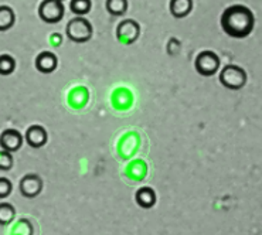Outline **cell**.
Masks as SVG:
<instances>
[{"label":"cell","mask_w":262,"mask_h":235,"mask_svg":"<svg viewBox=\"0 0 262 235\" xmlns=\"http://www.w3.org/2000/svg\"><path fill=\"white\" fill-rule=\"evenodd\" d=\"M221 29L227 36L232 38H245L254 30L255 17L248 7L243 5H234L227 7L221 14Z\"/></svg>","instance_id":"1"},{"label":"cell","mask_w":262,"mask_h":235,"mask_svg":"<svg viewBox=\"0 0 262 235\" xmlns=\"http://www.w3.org/2000/svg\"><path fill=\"white\" fill-rule=\"evenodd\" d=\"M66 33L71 41L86 42L91 40L94 29H92L91 23L84 16H77L67 23Z\"/></svg>","instance_id":"2"},{"label":"cell","mask_w":262,"mask_h":235,"mask_svg":"<svg viewBox=\"0 0 262 235\" xmlns=\"http://www.w3.org/2000/svg\"><path fill=\"white\" fill-rule=\"evenodd\" d=\"M220 82L228 90H241L247 84V73L241 67L228 64L220 73Z\"/></svg>","instance_id":"3"},{"label":"cell","mask_w":262,"mask_h":235,"mask_svg":"<svg viewBox=\"0 0 262 235\" xmlns=\"http://www.w3.org/2000/svg\"><path fill=\"white\" fill-rule=\"evenodd\" d=\"M195 71L203 77H211L219 71L220 57L214 51H201L195 57Z\"/></svg>","instance_id":"4"},{"label":"cell","mask_w":262,"mask_h":235,"mask_svg":"<svg viewBox=\"0 0 262 235\" xmlns=\"http://www.w3.org/2000/svg\"><path fill=\"white\" fill-rule=\"evenodd\" d=\"M38 16L44 23L55 25L61 22L64 16V6L60 0H43L38 7Z\"/></svg>","instance_id":"5"},{"label":"cell","mask_w":262,"mask_h":235,"mask_svg":"<svg viewBox=\"0 0 262 235\" xmlns=\"http://www.w3.org/2000/svg\"><path fill=\"white\" fill-rule=\"evenodd\" d=\"M140 34V26L135 20H123L116 29V37L123 44H132Z\"/></svg>","instance_id":"6"},{"label":"cell","mask_w":262,"mask_h":235,"mask_svg":"<svg viewBox=\"0 0 262 235\" xmlns=\"http://www.w3.org/2000/svg\"><path fill=\"white\" fill-rule=\"evenodd\" d=\"M43 190V181L37 175H26L20 180V193L26 199H34Z\"/></svg>","instance_id":"7"},{"label":"cell","mask_w":262,"mask_h":235,"mask_svg":"<svg viewBox=\"0 0 262 235\" xmlns=\"http://www.w3.org/2000/svg\"><path fill=\"white\" fill-rule=\"evenodd\" d=\"M23 145V136L16 129H6L0 135V147L9 152H17Z\"/></svg>","instance_id":"8"},{"label":"cell","mask_w":262,"mask_h":235,"mask_svg":"<svg viewBox=\"0 0 262 235\" xmlns=\"http://www.w3.org/2000/svg\"><path fill=\"white\" fill-rule=\"evenodd\" d=\"M47 139H49L47 131L43 126H40V125H33L26 132V142L29 143V146L34 147V149L43 147L47 143Z\"/></svg>","instance_id":"9"},{"label":"cell","mask_w":262,"mask_h":235,"mask_svg":"<svg viewBox=\"0 0 262 235\" xmlns=\"http://www.w3.org/2000/svg\"><path fill=\"white\" fill-rule=\"evenodd\" d=\"M58 66V60L55 57L54 53L50 51H43L37 55L36 58V68L43 74H51L54 73L55 68Z\"/></svg>","instance_id":"10"},{"label":"cell","mask_w":262,"mask_h":235,"mask_svg":"<svg viewBox=\"0 0 262 235\" xmlns=\"http://www.w3.org/2000/svg\"><path fill=\"white\" fill-rule=\"evenodd\" d=\"M135 200H136L139 207L145 208V210H149L156 204V193L153 191V188H150V187H142L135 194Z\"/></svg>","instance_id":"11"},{"label":"cell","mask_w":262,"mask_h":235,"mask_svg":"<svg viewBox=\"0 0 262 235\" xmlns=\"http://www.w3.org/2000/svg\"><path fill=\"white\" fill-rule=\"evenodd\" d=\"M169 9L174 18H184L193 10V0H170Z\"/></svg>","instance_id":"12"},{"label":"cell","mask_w":262,"mask_h":235,"mask_svg":"<svg viewBox=\"0 0 262 235\" xmlns=\"http://www.w3.org/2000/svg\"><path fill=\"white\" fill-rule=\"evenodd\" d=\"M16 22V14L12 7L0 6V31H6L12 29Z\"/></svg>","instance_id":"13"},{"label":"cell","mask_w":262,"mask_h":235,"mask_svg":"<svg viewBox=\"0 0 262 235\" xmlns=\"http://www.w3.org/2000/svg\"><path fill=\"white\" fill-rule=\"evenodd\" d=\"M105 6L112 16H123L128 12V0H106Z\"/></svg>","instance_id":"14"},{"label":"cell","mask_w":262,"mask_h":235,"mask_svg":"<svg viewBox=\"0 0 262 235\" xmlns=\"http://www.w3.org/2000/svg\"><path fill=\"white\" fill-rule=\"evenodd\" d=\"M16 217V210L9 203H0V225H7L13 223Z\"/></svg>","instance_id":"15"},{"label":"cell","mask_w":262,"mask_h":235,"mask_svg":"<svg viewBox=\"0 0 262 235\" xmlns=\"http://www.w3.org/2000/svg\"><path fill=\"white\" fill-rule=\"evenodd\" d=\"M71 12L77 16H85L91 12L92 2L91 0H71L70 3Z\"/></svg>","instance_id":"16"},{"label":"cell","mask_w":262,"mask_h":235,"mask_svg":"<svg viewBox=\"0 0 262 235\" xmlns=\"http://www.w3.org/2000/svg\"><path fill=\"white\" fill-rule=\"evenodd\" d=\"M16 70V61L12 55H0V75H10Z\"/></svg>","instance_id":"17"},{"label":"cell","mask_w":262,"mask_h":235,"mask_svg":"<svg viewBox=\"0 0 262 235\" xmlns=\"http://www.w3.org/2000/svg\"><path fill=\"white\" fill-rule=\"evenodd\" d=\"M13 167V155L12 152H0V170H10Z\"/></svg>","instance_id":"18"},{"label":"cell","mask_w":262,"mask_h":235,"mask_svg":"<svg viewBox=\"0 0 262 235\" xmlns=\"http://www.w3.org/2000/svg\"><path fill=\"white\" fill-rule=\"evenodd\" d=\"M13 190L12 181L6 177H0V199H6L10 196Z\"/></svg>","instance_id":"19"},{"label":"cell","mask_w":262,"mask_h":235,"mask_svg":"<svg viewBox=\"0 0 262 235\" xmlns=\"http://www.w3.org/2000/svg\"><path fill=\"white\" fill-rule=\"evenodd\" d=\"M31 232H33V228L27 220H20L17 225L13 228V234H31Z\"/></svg>","instance_id":"20"},{"label":"cell","mask_w":262,"mask_h":235,"mask_svg":"<svg viewBox=\"0 0 262 235\" xmlns=\"http://www.w3.org/2000/svg\"><path fill=\"white\" fill-rule=\"evenodd\" d=\"M60 2H62V0H60Z\"/></svg>","instance_id":"21"}]
</instances>
